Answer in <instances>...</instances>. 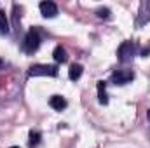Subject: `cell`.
<instances>
[{
	"label": "cell",
	"instance_id": "cell-1",
	"mask_svg": "<svg viewBox=\"0 0 150 148\" xmlns=\"http://www.w3.org/2000/svg\"><path fill=\"white\" fill-rule=\"evenodd\" d=\"M40 47V33H38V28H32L28 30L26 37H25V42H23V49L26 54H33Z\"/></svg>",
	"mask_w": 150,
	"mask_h": 148
},
{
	"label": "cell",
	"instance_id": "cell-2",
	"mask_svg": "<svg viewBox=\"0 0 150 148\" xmlns=\"http://www.w3.org/2000/svg\"><path fill=\"white\" fill-rule=\"evenodd\" d=\"M30 77H56L58 75V66L54 65H33L28 70Z\"/></svg>",
	"mask_w": 150,
	"mask_h": 148
},
{
	"label": "cell",
	"instance_id": "cell-3",
	"mask_svg": "<svg viewBox=\"0 0 150 148\" xmlns=\"http://www.w3.org/2000/svg\"><path fill=\"white\" fill-rule=\"evenodd\" d=\"M134 54H136V44H133V42H122L119 51H117V56L122 63L131 61L134 58Z\"/></svg>",
	"mask_w": 150,
	"mask_h": 148
},
{
	"label": "cell",
	"instance_id": "cell-4",
	"mask_svg": "<svg viewBox=\"0 0 150 148\" xmlns=\"http://www.w3.org/2000/svg\"><path fill=\"white\" fill-rule=\"evenodd\" d=\"M134 78V73L131 70H117L112 73V82L117 85H124V84H129L131 80Z\"/></svg>",
	"mask_w": 150,
	"mask_h": 148
},
{
	"label": "cell",
	"instance_id": "cell-5",
	"mask_svg": "<svg viewBox=\"0 0 150 148\" xmlns=\"http://www.w3.org/2000/svg\"><path fill=\"white\" fill-rule=\"evenodd\" d=\"M38 9H40L44 18H56L58 16V5L54 2H49V0L47 2H40Z\"/></svg>",
	"mask_w": 150,
	"mask_h": 148
},
{
	"label": "cell",
	"instance_id": "cell-6",
	"mask_svg": "<svg viewBox=\"0 0 150 148\" xmlns=\"http://www.w3.org/2000/svg\"><path fill=\"white\" fill-rule=\"evenodd\" d=\"M49 105H51V108H54V110H58V111H61V110H65L67 108V99L63 98V96H51V99H49Z\"/></svg>",
	"mask_w": 150,
	"mask_h": 148
},
{
	"label": "cell",
	"instance_id": "cell-7",
	"mask_svg": "<svg viewBox=\"0 0 150 148\" xmlns=\"http://www.w3.org/2000/svg\"><path fill=\"white\" fill-rule=\"evenodd\" d=\"M98 99L101 105H108V96H107V82L100 80L98 82Z\"/></svg>",
	"mask_w": 150,
	"mask_h": 148
},
{
	"label": "cell",
	"instance_id": "cell-8",
	"mask_svg": "<svg viewBox=\"0 0 150 148\" xmlns=\"http://www.w3.org/2000/svg\"><path fill=\"white\" fill-rule=\"evenodd\" d=\"M52 58H54V61H56V63H65V61L68 59L65 47H61V45H56V47H54V52H52Z\"/></svg>",
	"mask_w": 150,
	"mask_h": 148
},
{
	"label": "cell",
	"instance_id": "cell-9",
	"mask_svg": "<svg viewBox=\"0 0 150 148\" xmlns=\"http://www.w3.org/2000/svg\"><path fill=\"white\" fill-rule=\"evenodd\" d=\"M82 72H84L82 65L74 63V65L70 66V70H68V78H70V80H79V78H80V75H82Z\"/></svg>",
	"mask_w": 150,
	"mask_h": 148
},
{
	"label": "cell",
	"instance_id": "cell-10",
	"mask_svg": "<svg viewBox=\"0 0 150 148\" xmlns=\"http://www.w3.org/2000/svg\"><path fill=\"white\" fill-rule=\"evenodd\" d=\"M40 132L38 131H30V134H28V147L30 148H37L38 143H40Z\"/></svg>",
	"mask_w": 150,
	"mask_h": 148
},
{
	"label": "cell",
	"instance_id": "cell-11",
	"mask_svg": "<svg viewBox=\"0 0 150 148\" xmlns=\"http://www.w3.org/2000/svg\"><path fill=\"white\" fill-rule=\"evenodd\" d=\"M9 32V19L5 11H0V33H7Z\"/></svg>",
	"mask_w": 150,
	"mask_h": 148
},
{
	"label": "cell",
	"instance_id": "cell-12",
	"mask_svg": "<svg viewBox=\"0 0 150 148\" xmlns=\"http://www.w3.org/2000/svg\"><path fill=\"white\" fill-rule=\"evenodd\" d=\"M100 18H108L110 16V11L108 9H98V12H96Z\"/></svg>",
	"mask_w": 150,
	"mask_h": 148
},
{
	"label": "cell",
	"instance_id": "cell-13",
	"mask_svg": "<svg viewBox=\"0 0 150 148\" xmlns=\"http://www.w3.org/2000/svg\"><path fill=\"white\" fill-rule=\"evenodd\" d=\"M147 117H149V120H150V110H149V113H147Z\"/></svg>",
	"mask_w": 150,
	"mask_h": 148
},
{
	"label": "cell",
	"instance_id": "cell-14",
	"mask_svg": "<svg viewBox=\"0 0 150 148\" xmlns=\"http://www.w3.org/2000/svg\"><path fill=\"white\" fill-rule=\"evenodd\" d=\"M2 65H4V63H2V59H0V68H2Z\"/></svg>",
	"mask_w": 150,
	"mask_h": 148
},
{
	"label": "cell",
	"instance_id": "cell-15",
	"mask_svg": "<svg viewBox=\"0 0 150 148\" xmlns=\"http://www.w3.org/2000/svg\"><path fill=\"white\" fill-rule=\"evenodd\" d=\"M11 148H19V147H11Z\"/></svg>",
	"mask_w": 150,
	"mask_h": 148
}]
</instances>
